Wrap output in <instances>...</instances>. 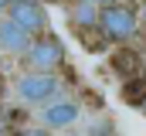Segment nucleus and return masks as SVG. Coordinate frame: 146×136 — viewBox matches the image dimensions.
<instances>
[{
  "label": "nucleus",
  "instance_id": "obj_4",
  "mask_svg": "<svg viewBox=\"0 0 146 136\" xmlns=\"http://www.w3.org/2000/svg\"><path fill=\"white\" fill-rule=\"evenodd\" d=\"M7 21H14L21 31H27L31 37H41L44 27H48V14H44V3L41 0H17L7 10Z\"/></svg>",
  "mask_w": 146,
  "mask_h": 136
},
{
  "label": "nucleus",
  "instance_id": "obj_10",
  "mask_svg": "<svg viewBox=\"0 0 146 136\" xmlns=\"http://www.w3.org/2000/svg\"><path fill=\"white\" fill-rule=\"evenodd\" d=\"M82 3H92V7H99V10H106L112 3H119V0H82Z\"/></svg>",
  "mask_w": 146,
  "mask_h": 136
},
{
  "label": "nucleus",
  "instance_id": "obj_1",
  "mask_svg": "<svg viewBox=\"0 0 146 136\" xmlns=\"http://www.w3.org/2000/svg\"><path fill=\"white\" fill-rule=\"evenodd\" d=\"M65 58H68L65 41H61L58 34H48V31L41 34V37H34V41H31V51L24 55L27 68L37 71V75H54L58 68L65 65Z\"/></svg>",
  "mask_w": 146,
  "mask_h": 136
},
{
  "label": "nucleus",
  "instance_id": "obj_12",
  "mask_svg": "<svg viewBox=\"0 0 146 136\" xmlns=\"http://www.w3.org/2000/svg\"><path fill=\"white\" fill-rule=\"evenodd\" d=\"M14 3H17V0H0V10H10Z\"/></svg>",
  "mask_w": 146,
  "mask_h": 136
},
{
  "label": "nucleus",
  "instance_id": "obj_13",
  "mask_svg": "<svg viewBox=\"0 0 146 136\" xmlns=\"http://www.w3.org/2000/svg\"><path fill=\"white\" fill-rule=\"evenodd\" d=\"M0 89H3V75H0Z\"/></svg>",
  "mask_w": 146,
  "mask_h": 136
},
{
  "label": "nucleus",
  "instance_id": "obj_7",
  "mask_svg": "<svg viewBox=\"0 0 146 136\" xmlns=\"http://www.w3.org/2000/svg\"><path fill=\"white\" fill-rule=\"evenodd\" d=\"M99 17H102V10L99 7H92V3H72V10H68V24H72L75 31H92V27H99Z\"/></svg>",
  "mask_w": 146,
  "mask_h": 136
},
{
  "label": "nucleus",
  "instance_id": "obj_9",
  "mask_svg": "<svg viewBox=\"0 0 146 136\" xmlns=\"http://www.w3.org/2000/svg\"><path fill=\"white\" fill-rule=\"evenodd\" d=\"M122 102L133 105V109H143V105H146V82H143V78L122 82Z\"/></svg>",
  "mask_w": 146,
  "mask_h": 136
},
{
  "label": "nucleus",
  "instance_id": "obj_3",
  "mask_svg": "<svg viewBox=\"0 0 146 136\" xmlns=\"http://www.w3.org/2000/svg\"><path fill=\"white\" fill-rule=\"evenodd\" d=\"M61 92L58 75H37V71H24L17 78V99L27 105H51L54 95Z\"/></svg>",
  "mask_w": 146,
  "mask_h": 136
},
{
  "label": "nucleus",
  "instance_id": "obj_2",
  "mask_svg": "<svg viewBox=\"0 0 146 136\" xmlns=\"http://www.w3.org/2000/svg\"><path fill=\"white\" fill-rule=\"evenodd\" d=\"M136 27H139V17H136V7H129V3H112L99 17V31L106 34L109 41H115V44L133 41Z\"/></svg>",
  "mask_w": 146,
  "mask_h": 136
},
{
  "label": "nucleus",
  "instance_id": "obj_6",
  "mask_svg": "<svg viewBox=\"0 0 146 136\" xmlns=\"http://www.w3.org/2000/svg\"><path fill=\"white\" fill-rule=\"evenodd\" d=\"M31 41H34V37L27 31H21L14 21H7V17L0 21V48H3L7 55H27V51H31Z\"/></svg>",
  "mask_w": 146,
  "mask_h": 136
},
{
  "label": "nucleus",
  "instance_id": "obj_8",
  "mask_svg": "<svg viewBox=\"0 0 146 136\" xmlns=\"http://www.w3.org/2000/svg\"><path fill=\"white\" fill-rule=\"evenodd\" d=\"M112 68H115V71H122V75H136V71L143 68V61H139V55H136L133 48H126V44H122V48L112 55Z\"/></svg>",
  "mask_w": 146,
  "mask_h": 136
},
{
  "label": "nucleus",
  "instance_id": "obj_14",
  "mask_svg": "<svg viewBox=\"0 0 146 136\" xmlns=\"http://www.w3.org/2000/svg\"><path fill=\"white\" fill-rule=\"evenodd\" d=\"M68 136H78V133H68Z\"/></svg>",
  "mask_w": 146,
  "mask_h": 136
},
{
  "label": "nucleus",
  "instance_id": "obj_5",
  "mask_svg": "<svg viewBox=\"0 0 146 136\" xmlns=\"http://www.w3.org/2000/svg\"><path fill=\"white\" fill-rule=\"evenodd\" d=\"M78 116H82V109H78V102L72 99H54L51 105H44V126H48V133L51 129H68L78 123Z\"/></svg>",
  "mask_w": 146,
  "mask_h": 136
},
{
  "label": "nucleus",
  "instance_id": "obj_11",
  "mask_svg": "<svg viewBox=\"0 0 146 136\" xmlns=\"http://www.w3.org/2000/svg\"><path fill=\"white\" fill-rule=\"evenodd\" d=\"M17 136H51L48 129H24V133H17Z\"/></svg>",
  "mask_w": 146,
  "mask_h": 136
}]
</instances>
